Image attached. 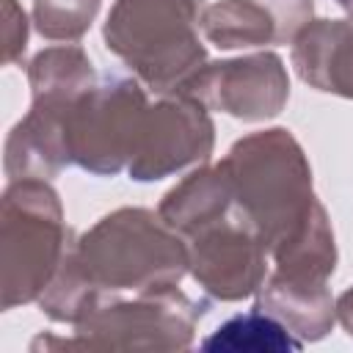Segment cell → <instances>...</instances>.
Listing matches in <instances>:
<instances>
[{
    "label": "cell",
    "instance_id": "2e32d148",
    "mask_svg": "<svg viewBox=\"0 0 353 353\" xmlns=\"http://www.w3.org/2000/svg\"><path fill=\"white\" fill-rule=\"evenodd\" d=\"M201 347L212 353H287L301 350L303 342L273 314L254 306L251 312L221 323L201 342Z\"/></svg>",
    "mask_w": 353,
    "mask_h": 353
},
{
    "label": "cell",
    "instance_id": "52a82bcc",
    "mask_svg": "<svg viewBox=\"0 0 353 353\" xmlns=\"http://www.w3.org/2000/svg\"><path fill=\"white\" fill-rule=\"evenodd\" d=\"M212 149L215 124L210 108L190 94H168L146 108L127 174L135 182H157L207 163Z\"/></svg>",
    "mask_w": 353,
    "mask_h": 353
},
{
    "label": "cell",
    "instance_id": "6da1fadb",
    "mask_svg": "<svg viewBox=\"0 0 353 353\" xmlns=\"http://www.w3.org/2000/svg\"><path fill=\"white\" fill-rule=\"evenodd\" d=\"M232 176L234 204L262 237L273 259L298 243L323 215L312 165L287 127H268L237 138L221 160Z\"/></svg>",
    "mask_w": 353,
    "mask_h": 353
},
{
    "label": "cell",
    "instance_id": "ba28073f",
    "mask_svg": "<svg viewBox=\"0 0 353 353\" xmlns=\"http://www.w3.org/2000/svg\"><path fill=\"white\" fill-rule=\"evenodd\" d=\"M185 243L193 281L221 303L256 295L268 279V248L237 204Z\"/></svg>",
    "mask_w": 353,
    "mask_h": 353
},
{
    "label": "cell",
    "instance_id": "9c48e42d",
    "mask_svg": "<svg viewBox=\"0 0 353 353\" xmlns=\"http://www.w3.org/2000/svg\"><path fill=\"white\" fill-rule=\"evenodd\" d=\"M185 94L237 121H268L287 108L290 74L281 55L262 50L226 61H207Z\"/></svg>",
    "mask_w": 353,
    "mask_h": 353
},
{
    "label": "cell",
    "instance_id": "8fae6325",
    "mask_svg": "<svg viewBox=\"0 0 353 353\" xmlns=\"http://www.w3.org/2000/svg\"><path fill=\"white\" fill-rule=\"evenodd\" d=\"M74 102L30 99V110L11 127L3 152V171L11 179H47L52 182L69 160L66 119Z\"/></svg>",
    "mask_w": 353,
    "mask_h": 353
},
{
    "label": "cell",
    "instance_id": "3957f363",
    "mask_svg": "<svg viewBox=\"0 0 353 353\" xmlns=\"http://www.w3.org/2000/svg\"><path fill=\"white\" fill-rule=\"evenodd\" d=\"M204 0H116L102 25V41L149 91L185 94L204 69L199 39Z\"/></svg>",
    "mask_w": 353,
    "mask_h": 353
},
{
    "label": "cell",
    "instance_id": "e0dca14e",
    "mask_svg": "<svg viewBox=\"0 0 353 353\" xmlns=\"http://www.w3.org/2000/svg\"><path fill=\"white\" fill-rule=\"evenodd\" d=\"M74 243V240H72ZM116 295L102 292L99 287H94L85 273L80 270V265L72 256V245L63 256V262L58 265L52 281L47 284V290L41 292V298L36 301L39 309L52 320V323H69L77 325L83 323L88 314H94L102 303H108Z\"/></svg>",
    "mask_w": 353,
    "mask_h": 353
},
{
    "label": "cell",
    "instance_id": "ffe728a7",
    "mask_svg": "<svg viewBox=\"0 0 353 353\" xmlns=\"http://www.w3.org/2000/svg\"><path fill=\"white\" fill-rule=\"evenodd\" d=\"M336 323L345 328V334L353 339V287H347L336 298Z\"/></svg>",
    "mask_w": 353,
    "mask_h": 353
},
{
    "label": "cell",
    "instance_id": "5b68a950",
    "mask_svg": "<svg viewBox=\"0 0 353 353\" xmlns=\"http://www.w3.org/2000/svg\"><path fill=\"white\" fill-rule=\"evenodd\" d=\"M204 312L207 301H193L179 287L132 298L116 295L77 323L72 336L39 334L30 350H188Z\"/></svg>",
    "mask_w": 353,
    "mask_h": 353
},
{
    "label": "cell",
    "instance_id": "9a60e30c",
    "mask_svg": "<svg viewBox=\"0 0 353 353\" xmlns=\"http://www.w3.org/2000/svg\"><path fill=\"white\" fill-rule=\"evenodd\" d=\"M97 83V69L80 44L44 47L28 63L30 99L77 102Z\"/></svg>",
    "mask_w": 353,
    "mask_h": 353
},
{
    "label": "cell",
    "instance_id": "7402d4cb",
    "mask_svg": "<svg viewBox=\"0 0 353 353\" xmlns=\"http://www.w3.org/2000/svg\"><path fill=\"white\" fill-rule=\"evenodd\" d=\"M290 3H309V0H290Z\"/></svg>",
    "mask_w": 353,
    "mask_h": 353
},
{
    "label": "cell",
    "instance_id": "8992f818",
    "mask_svg": "<svg viewBox=\"0 0 353 353\" xmlns=\"http://www.w3.org/2000/svg\"><path fill=\"white\" fill-rule=\"evenodd\" d=\"M141 80L105 77L69 110L66 143L72 165L94 176H116L130 165L149 108Z\"/></svg>",
    "mask_w": 353,
    "mask_h": 353
},
{
    "label": "cell",
    "instance_id": "d6986e66",
    "mask_svg": "<svg viewBox=\"0 0 353 353\" xmlns=\"http://www.w3.org/2000/svg\"><path fill=\"white\" fill-rule=\"evenodd\" d=\"M28 50V17L17 0H3V61L22 63Z\"/></svg>",
    "mask_w": 353,
    "mask_h": 353
},
{
    "label": "cell",
    "instance_id": "277c9868",
    "mask_svg": "<svg viewBox=\"0 0 353 353\" xmlns=\"http://www.w3.org/2000/svg\"><path fill=\"white\" fill-rule=\"evenodd\" d=\"M74 232L47 179H11L0 199L3 312L36 303L63 262Z\"/></svg>",
    "mask_w": 353,
    "mask_h": 353
},
{
    "label": "cell",
    "instance_id": "5bb4252c",
    "mask_svg": "<svg viewBox=\"0 0 353 353\" xmlns=\"http://www.w3.org/2000/svg\"><path fill=\"white\" fill-rule=\"evenodd\" d=\"M254 298L256 309L273 314L301 342H320L336 323V298L328 284H301L270 273Z\"/></svg>",
    "mask_w": 353,
    "mask_h": 353
},
{
    "label": "cell",
    "instance_id": "4fadbf2b",
    "mask_svg": "<svg viewBox=\"0 0 353 353\" xmlns=\"http://www.w3.org/2000/svg\"><path fill=\"white\" fill-rule=\"evenodd\" d=\"M234 207L232 176L223 163L199 165L182 182H176L157 204V215L185 240L199 229L229 215Z\"/></svg>",
    "mask_w": 353,
    "mask_h": 353
},
{
    "label": "cell",
    "instance_id": "44dd1931",
    "mask_svg": "<svg viewBox=\"0 0 353 353\" xmlns=\"http://www.w3.org/2000/svg\"><path fill=\"white\" fill-rule=\"evenodd\" d=\"M334 3H336L339 8H345L347 14H353V0H334Z\"/></svg>",
    "mask_w": 353,
    "mask_h": 353
},
{
    "label": "cell",
    "instance_id": "ac0fdd59",
    "mask_svg": "<svg viewBox=\"0 0 353 353\" xmlns=\"http://www.w3.org/2000/svg\"><path fill=\"white\" fill-rule=\"evenodd\" d=\"M102 0H33V28L50 41H77L88 33Z\"/></svg>",
    "mask_w": 353,
    "mask_h": 353
},
{
    "label": "cell",
    "instance_id": "7a4b0ae2",
    "mask_svg": "<svg viewBox=\"0 0 353 353\" xmlns=\"http://www.w3.org/2000/svg\"><path fill=\"white\" fill-rule=\"evenodd\" d=\"M72 256L108 295L171 290L190 273L185 237L146 207H119L102 215L74 237Z\"/></svg>",
    "mask_w": 353,
    "mask_h": 353
},
{
    "label": "cell",
    "instance_id": "7c38bea8",
    "mask_svg": "<svg viewBox=\"0 0 353 353\" xmlns=\"http://www.w3.org/2000/svg\"><path fill=\"white\" fill-rule=\"evenodd\" d=\"M290 61L309 88L353 99V14L312 19L292 39Z\"/></svg>",
    "mask_w": 353,
    "mask_h": 353
},
{
    "label": "cell",
    "instance_id": "30bf717a",
    "mask_svg": "<svg viewBox=\"0 0 353 353\" xmlns=\"http://www.w3.org/2000/svg\"><path fill=\"white\" fill-rule=\"evenodd\" d=\"M314 19V0H218L201 11V33L218 50L292 44Z\"/></svg>",
    "mask_w": 353,
    "mask_h": 353
}]
</instances>
